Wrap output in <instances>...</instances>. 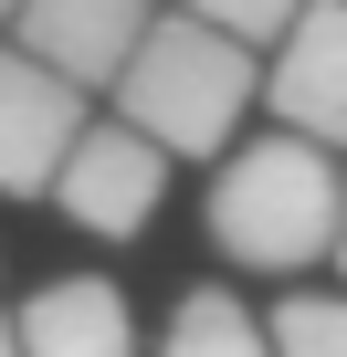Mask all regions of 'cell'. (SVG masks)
<instances>
[{
    "label": "cell",
    "mask_w": 347,
    "mask_h": 357,
    "mask_svg": "<svg viewBox=\"0 0 347 357\" xmlns=\"http://www.w3.org/2000/svg\"><path fill=\"white\" fill-rule=\"evenodd\" d=\"M337 231H347L337 147L274 126V137H253V147L221 158V178H211V242H221L242 273H305V263H337Z\"/></svg>",
    "instance_id": "obj_1"
},
{
    "label": "cell",
    "mask_w": 347,
    "mask_h": 357,
    "mask_svg": "<svg viewBox=\"0 0 347 357\" xmlns=\"http://www.w3.org/2000/svg\"><path fill=\"white\" fill-rule=\"evenodd\" d=\"M105 95H116V116H126L137 137H158L168 158H221L232 126L263 105V53L232 43V32H211L200 11H158L147 43H137V63H126Z\"/></svg>",
    "instance_id": "obj_2"
},
{
    "label": "cell",
    "mask_w": 347,
    "mask_h": 357,
    "mask_svg": "<svg viewBox=\"0 0 347 357\" xmlns=\"http://www.w3.org/2000/svg\"><path fill=\"white\" fill-rule=\"evenodd\" d=\"M53 200H64V221H74V231L126 242V231H137V221H158V200H168V147H158V137H137L126 116H105V126H84V137H74V158H64V178H53Z\"/></svg>",
    "instance_id": "obj_3"
},
{
    "label": "cell",
    "mask_w": 347,
    "mask_h": 357,
    "mask_svg": "<svg viewBox=\"0 0 347 357\" xmlns=\"http://www.w3.org/2000/svg\"><path fill=\"white\" fill-rule=\"evenodd\" d=\"M84 84H64L53 63H32L22 43H0V190L11 200H53V178L84 137Z\"/></svg>",
    "instance_id": "obj_4"
},
{
    "label": "cell",
    "mask_w": 347,
    "mask_h": 357,
    "mask_svg": "<svg viewBox=\"0 0 347 357\" xmlns=\"http://www.w3.org/2000/svg\"><path fill=\"white\" fill-rule=\"evenodd\" d=\"M263 105L274 126L347 147V0H305V22L263 53Z\"/></svg>",
    "instance_id": "obj_5"
},
{
    "label": "cell",
    "mask_w": 347,
    "mask_h": 357,
    "mask_svg": "<svg viewBox=\"0 0 347 357\" xmlns=\"http://www.w3.org/2000/svg\"><path fill=\"white\" fill-rule=\"evenodd\" d=\"M147 22H158L147 0H22V11H11V43H22L32 63H53L64 84L105 95V84L137 63Z\"/></svg>",
    "instance_id": "obj_6"
},
{
    "label": "cell",
    "mask_w": 347,
    "mask_h": 357,
    "mask_svg": "<svg viewBox=\"0 0 347 357\" xmlns=\"http://www.w3.org/2000/svg\"><path fill=\"white\" fill-rule=\"evenodd\" d=\"M11 326H22V357H137V315H126V294L105 273L43 284Z\"/></svg>",
    "instance_id": "obj_7"
},
{
    "label": "cell",
    "mask_w": 347,
    "mask_h": 357,
    "mask_svg": "<svg viewBox=\"0 0 347 357\" xmlns=\"http://www.w3.org/2000/svg\"><path fill=\"white\" fill-rule=\"evenodd\" d=\"M158 357H284V347H274V315H253L242 294L200 284V294H179V315H168Z\"/></svg>",
    "instance_id": "obj_8"
},
{
    "label": "cell",
    "mask_w": 347,
    "mask_h": 357,
    "mask_svg": "<svg viewBox=\"0 0 347 357\" xmlns=\"http://www.w3.org/2000/svg\"><path fill=\"white\" fill-rule=\"evenodd\" d=\"M274 347L284 357H347V294H284L274 305Z\"/></svg>",
    "instance_id": "obj_9"
},
{
    "label": "cell",
    "mask_w": 347,
    "mask_h": 357,
    "mask_svg": "<svg viewBox=\"0 0 347 357\" xmlns=\"http://www.w3.org/2000/svg\"><path fill=\"white\" fill-rule=\"evenodd\" d=\"M179 11H200L211 32H232V43H253V53H274V43L305 22V0H179Z\"/></svg>",
    "instance_id": "obj_10"
},
{
    "label": "cell",
    "mask_w": 347,
    "mask_h": 357,
    "mask_svg": "<svg viewBox=\"0 0 347 357\" xmlns=\"http://www.w3.org/2000/svg\"><path fill=\"white\" fill-rule=\"evenodd\" d=\"M0 357H22V326H11V315H0Z\"/></svg>",
    "instance_id": "obj_11"
},
{
    "label": "cell",
    "mask_w": 347,
    "mask_h": 357,
    "mask_svg": "<svg viewBox=\"0 0 347 357\" xmlns=\"http://www.w3.org/2000/svg\"><path fill=\"white\" fill-rule=\"evenodd\" d=\"M337 273H347V231H337Z\"/></svg>",
    "instance_id": "obj_12"
},
{
    "label": "cell",
    "mask_w": 347,
    "mask_h": 357,
    "mask_svg": "<svg viewBox=\"0 0 347 357\" xmlns=\"http://www.w3.org/2000/svg\"><path fill=\"white\" fill-rule=\"evenodd\" d=\"M11 11H22V0H0V22H11Z\"/></svg>",
    "instance_id": "obj_13"
}]
</instances>
